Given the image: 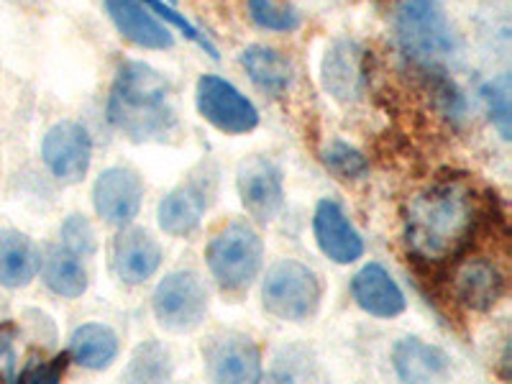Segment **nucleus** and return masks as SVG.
Wrapping results in <instances>:
<instances>
[{
	"instance_id": "1",
	"label": "nucleus",
	"mask_w": 512,
	"mask_h": 384,
	"mask_svg": "<svg viewBox=\"0 0 512 384\" xmlns=\"http://www.w3.org/2000/svg\"><path fill=\"white\" fill-rule=\"evenodd\" d=\"M484 210L466 180H443L415 195L405 210V241L413 259L443 264L472 246Z\"/></svg>"
},
{
	"instance_id": "2",
	"label": "nucleus",
	"mask_w": 512,
	"mask_h": 384,
	"mask_svg": "<svg viewBox=\"0 0 512 384\" xmlns=\"http://www.w3.org/2000/svg\"><path fill=\"white\" fill-rule=\"evenodd\" d=\"M108 121L128 141H162L177 126L172 85L152 64L128 62L118 64L108 95Z\"/></svg>"
},
{
	"instance_id": "3",
	"label": "nucleus",
	"mask_w": 512,
	"mask_h": 384,
	"mask_svg": "<svg viewBox=\"0 0 512 384\" xmlns=\"http://www.w3.org/2000/svg\"><path fill=\"white\" fill-rule=\"evenodd\" d=\"M395 21L402 52L428 70L456 52V34L441 0H400Z\"/></svg>"
},
{
	"instance_id": "4",
	"label": "nucleus",
	"mask_w": 512,
	"mask_h": 384,
	"mask_svg": "<svg viewBox=\"0 0 512 384\" xmlns=\"http://www.w3.org/2000/svg\"><path fill=\"white\" fill-rule=\"evenodd\" d=\"M213 280L228 295H241L254 285L264 262V244L259 233L246 223H231L213 233L205 249Z\"/></svg>"
},
{
	"instance_id": "5",
	"label": "nucleus",
	"mask_w": 512,
	"mask_h": 384,
	"mask_svg": "<svg viewBox=\"0 0 512 384\" xmlns=\"http://www.w3.org/2000/svg\"><path fill=\"white\" fill-rule=\"evenodd\" d=\"M323 300V285L318 274L295 259H285L269 267L262 282V305L269 315L290 323L313 318Z\"/></svg>"
},
{
	"instance_id": "6",
	"label": "nucleus",
	"mask_w": 512,
	"mask_h": 384,
	"mask_svg": "<svg viewBox=\"0 0 512 384\" xmlns=\"http://www.w3.org/2000/svg\"><path fill=\"white\" fill-rule=\"evenodd\" d=\"M216 187L218 169L210 162L200 164L185 182H180L175 190L162 198L157 210L159 228L169 236H177V239H185V236L198 231L210 203L216 198Z\"/></svg>"
},
{
	"instance_id": "7",
	"label": "nucleus",
	"mask_w": 512,
	"mask_h": 384,
	"mask_svg": "<svg viewBox=\"0 0 512 384\" xmlns=\"http://www.w3.org/2000/svg\"><path fill=\"white\" fill-rule=\"evenodd\" d=\"M154 318L172 333H190L200 328L208 313V290L190 269L167 274L152 297Z\"/></svg>"
},
{
	"instance_id": "8",
	"label": "nucleus",
	"mask_w": 512,
	"mask_h": 384,
	"mask_svg": "<svg viewBox=\"0 0 512 384\" xmlns=\"http://www.w3.org/2000/svg\"><path fill=\"white\" fill-rule=\"evenodd\" d=\"M195 100H198V111L205 121L213 128H218L221 134L241 136L249 134L259 126V111L256 105L241 93L236 85L218 75H203L198 80V90H195Z\"/></svg>"
},
{
	"instance_id": "9",
	"label": "nucleus",
	"mask_w": 512,
	"mask_h": 384,
	"mask_svg": "<svg viewBox=\"0 0 512 384\" xmlns=\"http://www.w3.org/2000/svg\"><path fill=\"white\" fill-rule=\"evenodd\" d=\"M236 190L244 210L256 223H269L280 216L285 205V180L282 169L269 157L244 159L236 172Z\"/></svg>"
},
{
	"instance_id": "10",
	"label": "nucleus",
	"mask_w": 512,
	"mask_h": 384,
	"mask_svg": "<svg viewBox=\"0 0 512 384\" xmlns=\"http://www.w3.org/2000/svg\"><path fill=\"white\" fill-rule=\"evenodd\" d=\"M41 159L62 185H77L88 175L93 162V139L88 128L75 121H62L52 126L41 141Z\"/></svg>"
},
{
	"instance_id": "11",
	"label": "nucleus",
	"mask_w": 512,
	"mask_h": 384,
	"mask_svg": "<svg viewBox=\"0 0 512 384\" xmlns=\"http://www.w3.org/2000/svg\"><path fill=\"white\" fill-rule=\"evenodd\" d=\"M144 203V182L128 167H108L100 172L93 187L95 213L108 226L126 228L139 216Z\"/></svg>"
},
{
	"instance_id": "12",
	"label": "nucleus",
	"mask_w": 512,
	"mask_h": 384,
	"mask_svg": "<svg viewBox=\"0 0 512 384\" xmlns=\"http://www.w3.org/2000/svg\"><path fill=\"white\" fill-rule=\"evenodd\" d=\"M205 367L216 382H259L264 374L259 346L236 331L218 333L205 346Z\"/></svg>"
},
{
	"instance_id": "13",
	"label": "nucleus",
	"mask_w": 512,
	"mask_h": 384,
	"mask_svg": "<svg viewBox=\"0 0 512 384\" xmlns=\"http://www.w3.org/2000/svg\"><path fill=\"white\" fill-rule=\"evenodd\" d=\"M320 251L336 264H354L364 254V239L336 200H320L313 216Z\"/></svg>"
},
{
	"instance_id": "14",
	"label": "nucleus",
	"mask_w": 512,
	"mask_h": 384,
	"mask_svg": "<svg viewBox=\"0 0 512 384\" xmlns=\"http://www.w3.org/2000/svg\"><path fill=\"white\" fill-rule=\"evenodd\" d=\"M320 80L328 95H333L341 103H351L364 93V52L356 41L341 39L333 41L323 54L320 64Z\"/></svg>"
},
{
	"instance_id": "15",
	"label": "nucleus",
	"mask_w": 512,
	"mask_h": 384,
	"mask_svg": "<svg viewBox=\"0 0 512 384\" xmlns=\"http://www.w3.org/2000/svg\"><path fill=\"white\" fill-rule=\"evenodd\" d=\"M351 297H354L356 305L364 313L384 320L397 318V315H402L405 308H408L405 292L392 280V274L377 262L364 264L354 274V280H351Z\"/></svg>"
},
{
	"instance_id": "16",
	"label": "nucleus",
	"mask_w": 512,
	"mask_h": 384,
	"mask_svg": "<svg viewBox=\"0 0 512 384\" xmlns=\"http://www.w3.org/2000/svg\"><path fill=\"white\" fill-rule=\"evenodd\" d=\"M162 264V249L141 228H121L113 241V269L123 285H144Z\"/></svg>"
},
{
	"instance_id": "17",
	"label": "nucleus",
	"mask_w": 512,
	"mask_h": 384,
	"mask_svg": "<svg viewBox=\"0 0 512 384\" xmlns=\"http://www.w3.org/2000/svg\"><path fill=\"white\" fill-rule=\"evenodd\" d=\"M105 13L126 41L141 49H172L175 39L167 26L152 16V11L141 0H103Z\"/></svg>"
},
{
	"instance_id": "18",
	"label": "nucleus",
	"mask_w": 512,
	"mask_h": 384,
	"mask_svg": "<svg viewBox=\"0 0 512 384\" xmlns=\"http://www.w3.org/2000/svg\"><path fill=\"white\" fill-rule=\"evenodd\" d=\"M505 295V277L487 259H469L454 274L456 303L477 313L495 308Z\"/></svg>"
},
{
	"instance_id": "19",
	"label": "nucleus",
	"mask_w": 512,
	"mask_h": 384,
	"mask_svg": "<svg viewBox=\"0 0 512 384\" xmlns=\"http://www.w3.org/2000/svg\"><path fill=\"white\" fill-rule=\"evenodd\" d=\"M392 364L402 382H433L448 372V354L420 338H400L392 349Z\"/></svg>"
},
{
	"instance_id": "20",
	"label": "nucleus",
	"mask_w": 512,
	"mask_h": 384,
	"mask_svg": "<svg viewBox=\"0 0 512 384\" xmlns=\"http://www.w3.org/2000/svg\"><path fill=\"white\" fill-rule=\"evenodd\" d=\"M41 267V254L34 241L21 231H0V285L8 290L26 287Z\"/></svg>"
},
{
	"instance_id": "21",
	"label": "nucleus",
	"mask_w": 512,
	"mask_h": 384,
	"mask_svg": "<svg viewBox=\"0 0 512 384\" xmlns=\"http://www.w3.org/2000/svg\"><path fill=\"white\" fill-rule=\"evenodd\" d=\"M241 67L246 70L249 80L256 88L267 95H282L290 90L292 85V64L282 52L264 44H254V47L241 52Z\"/></svg>"
},
{
	"instance_id": "22",
	"label": "nucleus",
	"mask_w": 512,
	"mask_h": 384,
	"mask_svg": "<svg viewBox=\"0 0 512 384\" xmlns=\"http://www.w3.org/2000/svg\"><path fill=\"white\" fill-rule=\"evenodd\" d=\"M41 280L54 295L75 300V297L85 295L88 290V269L80 262V256L75 251L64 249V246H54L47 251V256L41 259Z\"/></svg>"
},
{
	"instance_id": "23",
	"label": "nucleus",
	"mask_w": 512,
	"mask_h": 384,
	"mask_svg": "<svg viewBox=\"0 0 512 384\" xmlns=\"http://www.w3.org/2000/svg\"><path fill=\"white\" fill-rule=\"evenodd\" d=\"M67 354L90 372H103L116 361L118 356V336L113 328L103 323H85L75 328L70 338V351Z\"/></svg>"
},
{
	"instance_id": "24",
	"label": "nucleus",
	"mask_w": 512,
	"mask_h": 384,
	"mask_svg": "<svg viewBox=\"0 0 512 384\" xmlns=\"http://www.w3.org/2000/svg\"><path fill=\"white\" fill-rule=\"evenodd\" d=\"M172 377V356L167 346L159 341H144L136 346L131 364H128V382H164Z\"/></svg>"
},
{
	"instance_id": "25",
	"label": "nucleus",
	"mask_w": 512,
	"mask_h": 384,
	"mask_svg": "<svg viewBox=\"0 0 512 384\" xmlns=\"http://www.w3.org/2000/svg\"><path fill=\"white\" fill-rule=\"evenodd\" d=\"M482 100L487 103L489 121L495 123L500 136L510 141V123H512V85L510 75H497L495 80H489L482 88Z\"/></svg>"
},
{
	"instance_id": "26",
	"label": "nucleus",
	"mask_w": 512,
	"mask_h": 384,
	"mask_svg": "<svg viewBox=\"0 0 512 384\" xmlns=\"http://www.w3.org/2000/svg\"><path fill=\"white\" fill-rule=\"evenodd\" d=\"M249 16L259 29L277 31V34H290L300 29V13L290 6H282L277 0H246Z\"/></svg>"
},
{
	"instance_id": "27",
	"label": "nucleus",
	"mask_w": 512,
	"mask_h": 384,
	"mask_svg": "<svg viewBox=\"0 0 512 384\" xmlns=\"http://www.w3.org/2000/svg\"><path fill=\"white\" fill-rule=\"evenodd\" d=\"M323 164L331 175L338 180H361L369 172L367 157L356 149V146L346 144V141H333L323 149Z\"/></svg>"
},
{
	"instance_id": "28",
	"label": "nucleus",
	"mask_w": 512,
	"mask_h": 384,
	"mask_svg": "<svg viewBox=\"0 0 512 384\" xmlns=\"http://www.w3.org/2000/svg\"><path fill=\"white\" fill-rule=\"evenodd\" d=\"M62 246L77 256L95 254V231L85 216H70L62 223Z\"/></svg>"
},
{
	"instance_id": "29",
	"label": "nucleus",
	"mask_w": 512,
	"mask_h": 384,
	"mask_svg": "<svg viewBox=\"0 0 512 384\" xmlns=\"http://www.w3.org/2000/svg\"><path fill=\"white\" fill-rule=\"evenodd\" d=\"M141 3H144V6L152 8V11L157 13L159 18H164V21H167L169 26H175L177 31H182V34H185L187 39L195 41V44H198L200 49H205V52H208L210 57L218 59V49L213 47V44H210V41L205 39V36L200 34V31L195 29V26H192L185 16H182V13H177L175 8L167 6V3H164V0H141Z\"/></svg>"
},
{
	"instance_id": "30",
	"label": "nucleus",
	"mask_w": 512,
	"mask_h": 384,
	"mask_svg": "<svg viewBox=\"0 0 512 384\" xmlns=\"http://www.w3.org/2000/svg\"><path fill=\"white\" fill-rule=\"evenodd\" d=\"M67 359H70V354H59L52 361L31 364L29 369L18 374V379L21 382H59L64 374V367H67Z\"/></svg>"
},
{
	"instance_id": "31",
	"label": "nucleus",
	"mask_w": 512,
	"mask_h": 384,
	"mask_svg": "<svg viewBox=\"0 0 512 384\" xmlns=\"http://www.w3.org/2000/svg\"><path fill=\"white\" fill-rule=\"evenodd\" d=\"M11 341H13V326L0 328V359L8 354V349H11Z\"/></svg>"
}]
</instances>
